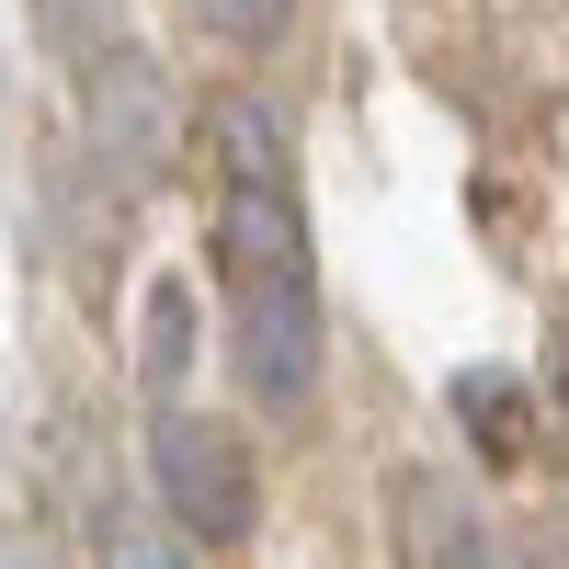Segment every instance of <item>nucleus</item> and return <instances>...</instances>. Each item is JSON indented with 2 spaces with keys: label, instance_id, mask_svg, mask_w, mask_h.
I'll return each instance as SVG.
<instances>
[{
  "label": "nucleus",
  "instance_id": "1",
  "mask_svg": "<svg viewBox=\"0 0 569 569\" xmlns=\"http://www.w3.org/2000/svg\"><path fill=\"white\" fill-rule=\"evenodd\" d=\"M149 490L194 547H251V525H262V467L217 410H160L149 421Z\"/></svg>",
  "mask_w": 569,
  "mask_h": 569
},
{
  "label": "nucleus",
  "instance_id": "2",
  "mask_svg": "<svg viewBox=\"0 0 569 569\" xmlns=\"http://www.w3.org/2000/svg\"><path fill=\"white\" fill-rule=\"evenodd\" d=\"M171 149H182V103H171V80H160V58H103V69H80V160L103 171V194L114 206H137L149 182L171 171Z\"/></svg>",
  "mask_w": 569,
  "mask_h": 569
},
{
  "label": "nucleus",
  "instance_id": "3",
  "mask_svg": "<svg viewBox=\"0 0 569 569\" xmlns=\"http://www.w3.org/2000/svg\"><path fill=\"white\" fill-rule=\"evenodd\" d=\"M228 365H240V399L262 421H297L319 399V273L228 297Z\"/></svg>",
  "mask_w": 569,
  "mask_h": 569
},
{
  "label": "nucleus",
  "instance_id": "4",
  "mask_svg": "<svg viewBox=\"0 0 569 569\" xmlns=\"http://www.w3.org/2000/svg\"><path fill=\"white\" fill-rule=\"evenodd\" d=\"M388 525H399V569H536V558L512 547V536H501L467 490L421 479V467L388 490Z\"/></svg>",
  "mask_w": 569,
  "mask_h": 569
},
{
  "label": "nucleus",
  "instance_id": "5",
  "mask_svg": "<svg viewBox=\"0 0 569 569\" xmlns=\"http://www.w3.org/2000/svg\"><path fill=\"white\" fill-rule=\"evenodd\" d=\"M34 34L58 69H103L137 46V0H34Z\"/></svg>",
  "mask_w": 569,
  "mask_h": 569
},
{
  "label": "nucleus",
  "instance_id": "6",
  "mask_svg": "<svg viewBox=\"0 0 569 569\" xmlns=\"http://www.w3.org/2000/svg\"><path fill=\"white\" fill-rule=\"evenodd\" d=\"M91 569H194V536H182L171 512L103 501V512H91Z\"/></svg>",
  "mask_w": 569,
  "mask_h": 569
},
{
  "label": "nucleus",
  "instance_id": "7",
  "mask_svg": "<svg viewBox=\"0 0 569 569\" xmlns=\"http://www.w3.org/2000/svg\"><path fill=\"white\" fill-rule=\"evenodd\" d=\"M456 421H467V445H479V456H525V376L467 365V376H456Z\"/></svg>",
  "mask_w": 569,
  "mask_h": 569
},
{
  "label": "nucleus",
  "instance_id": "8",
  "mask_svg": "<svg viewBox=\"0 0 569 569\" xmlns=\"http://www.w3.org/2000/svg\"><path fill=\"white\" fill-rule=\"evenodd\" d=\"M182 353H194V297H182V284H149V376L160 388L182 376Z\"/></svg>",
  "mask_w": 569,
  "mask_h": 569
},
{
  "label": "nucleus",
  "instance_id": "9",
  "mask_svg": "<svg viewBox=\"0 0 569 569\" xmlns=\"http://www.w3.org/2000/svg\"><path fill=\"white\" fill-rule=\"evenodd\" d=\"M284 12H297V0H194V23H206L217 46H273Z\"/></svg>",
  "mask_w": 569,
  "mask_h": 569
},
{
  "label": "nucleus",
  "instance_id": "10",
  "mask_svg": "<svg viewBox=\"0 0 569 569\" xmlns=\"http://www.w3.org/2000/svg\"><path fill=\"white\" fill-rule=\"evenodd\" d=\"M0 569H69L46 536H23V525H0Z\"/></svg>",
  "mask_w": 569,
  "mask_h": 569
},
{
  "label": "nucleus",
  "instance_id": "11",
  "mask_svg": "<svg viewBox=\"0 0 569 569\" xmlns=\"http://www.w3.org/2000/svg\"><path fill=\"white\" fill-rule=\"evenodd\" d=\"M558 410H569V399H558Z\"/></svg>",
  "mask_w": 569,
  "mask_h": 569
}]
</instances>
